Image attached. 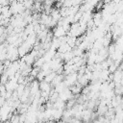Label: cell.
<instances>
[{"label": "cell", "mask_w": 123, "mask_h": 123, "mask_svg": "<svg viewBox=\"0 0 123 123\" xmlns=\"http://www.w3.org/2000/svg\"><path fill=\"white\" fill-rule=\"evenodd\" d=\"M52 32H53V35H54L55 37H63V36L66 35V33L63 30L62 26H58L57 25L55 28H53V31Z\"/></svg>", "instance_id": "6da1fadb"}, {"label": "cell", "mask_w": 123, "mask_h": 123, "mask_svg": "<svg viewBox=\"0 0 123 123\" xmlns=\"http://www.w3.org/2000/svg\"><path fill=\"white\" fill-rule=\"evenodd\" d=\"M69 89L71 90V92L74 94V95H78L80 92H82V87H80V86H76L75 84L74 85H72V86H69Z\"/></svg>", "instance_id": "7a4b0ae2"}, {"label": "cell", "mask_w": 123, "mask_h": 123, "mask_svg": "<svg viewBox=\"0 0 123 123\" xmlns=\"http://www.w3.org/2000/svg\"><path fill=\"white\" fill-rule=\"evenodd\" d=\"M10 1V3H12V2H13V1H15V0H9Z\"/></svg>", "instance_id": "3957f363"}]
</instances>
